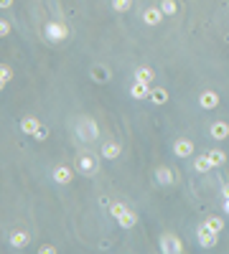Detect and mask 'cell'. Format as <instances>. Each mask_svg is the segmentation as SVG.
<instances>
[{"label":"cell","mask_w":229,"mask_h":254,"mask_svg":"<svg viewBox=\"0 0 229 254\" xmlns=\"http://www.w3.org/2000/svg\"><path fill=\"white\" fill-rule=\"evenodd\" d=\"M196 236H198V244L206 247V249H211V247H217V236H219V234H214L206 224H201V226L196 229Z\"/></svg>","instance_id":"1"},{"label":"cell","mask_w":229,"mask_h":254,"mask_svg":"<svg viewBox=\"0 0 229 254\" xmlns=\"http://www.w3.org/2000/svg\"><path fill=\"white\" fill-rule=\"evenodd\" d=\"M161 252H165V254H178V252H183L181 239H178L176 234H165V236L161 239Z\"/></svg>","instance_id":"2"},{"label":"cell","mask_w":229,"mask_h":254,"mask_svg":"<svg viewBox=\"0 0 229 254\" xmlns=\"http://www.w3.org/2000/svg\"><path fill=\"white\" fill-rule=\"evenodd\" d=\"M43 33L49 36L51 41H61V38H66V26L59 23V21H51V23L43 26Z\"/></svg>","instance_id":"3"},{"label":"cell","mask_w":229,"mask_h":254,"mask_svg":"<svg viewBox=\"0 0 229 254\" xmlns=\"http://www.w3.org/2000/svg\"><path fill=\"white\" fill-rule=\"evenodd\" d=\"M173 153H176V158H191L194 155V142L186 140V138H178L173 142Z\"/></svg>","instance_id":"4"},{"label":"cell","mask_w":229,"mask_h":254,"mask_svg":"<svg viewBox=\"0 0 229 254\" xmlns=\"http://www.w3.org/2000/svg\"><path fill=\"white\" fill-rule=\"evenodd\" d=\"M209 135H211L214 140H227V138H229V125L224 122V119H217V122H211Z\"/></svg>","instance_id":"5"},{"label":"cell","mask_w":229,"mask_h":254,"mask_svg":"<svg viewBox=\"0 0 229 254\" xmlns=\"http://www.w3.org/2000/svg\"><path fill=\"white\" fill-rule=\"evenodd\" d=\"M76 168H79L84 175H95L97 173V160L92 155H82L79 160H76Z\"/></svg>","instance_id":"6"},{"label":"cell","mask_w":229,"mask_h":254,"mask_svg":"<svg viewBox=\"0 0 229 254\" xmlns=\"http://www.w3.org/2000/svg\"><path fill=\"white\" fill-rule=\"evenodd\" d=\"M120 153H122V145H120L117 140H107V142L102 145V158H107V160L120 158Z\"/></svg>","instance_id":"7"},{"label":"cell","mask_w":229,"mask_h":254,"mask_svg":"<svg viewBox=\"0 0 229 254\" xmlns=\"http://www.w3.org/2000/svg\"><path fill=\"white\" fill-rule=\"evenodd\" d=\"M150 84H143V82H135L132 86H130V97L132 99H150Z\"/></svg>","instance_id":"8"},{"label":"cell","mask_w":229,"mask_h":254,"mask_svg":"<svg viewBox=\"0 0 229 254\" xmlns=\"http://www.w3.org/2000/svg\"><path fill=\"white\" fill-rule=\"evenodd\" d=\"M198 104H201L204 110H217L219 107V94L217 92H204L198 97Z\"/></svg>","instance_id":"9"},{"label":"cell","mask_w":229,"mask_h":254,"mask_svg":"<svg viewBox=\"0 0 229 254\" xmlns=\"http://www.w3.org/2000/svg\"><path fill=\"white\" fill-rule=\"evenodd\" d=\"M163 18H165V13H163L161 8H148V10L143 13V21H145L148 26H158Z\"/></svg>","instance_id":"10"},{"label":"cell","mask_w":229,"mask_h":254,"mask_svg":"<svg viewBox=\"0 0 229 254\" xmlns=\"http://www.w3.org/2000/svg\"><path fill=\"white\" fill-rule=\"evenodd\" d=\"M71 178H74V173H71V168L69 166H59L56 170H54V181L56 183H71Z\"/></svg>","instance_id":"11"},{"label":"cell","mask_w":229,"mask_h":254,"mask_svg":"<svg viewBox=\"0 0 229 254\" xmlns=\"http://www.w3.org/2000/svg\"><path fill=\"white\" fill-rule=\"evenodd\" d=\"M117 224H120L122 229H132L135 224H137V214H135V211H130V208H128V211H125V214H122V216L117 219Z\"/></svg>","instance_id":"12"},{"label":"cell","mask_w":229,"mask_h":254,"mask_svg":"<svg viewBox=\"0 0 229 254\" xmlns=\"http://www.w3.org/2000/svg\"><path fill=\"white\" fill-rule=\"evenodd\" d=\"M41 127V122H38V117H26L23 119V122H21V130L26 132V135H31V138H33V132Z\"/></svg>","instance_id":"13"},{"label":"cell","mask_w":229,"mask_h":254,"mask_svg":"<svg viewBox=\"0 0 229 254\" xmlns=\"http://www.w3.org/2000/svg\"><path fill=\"white\" fill-rule=\"evenodd\" d=\"M204 224H206V226H209L214 234H222V231H224V226H227V221H224V219H219V216H209Z\"/></svg>","instance_id":"14"},{"label":"cell","mask_w":229,"mask_h":254,"mask_svg":"<svg viewBox=\"0 0 229 254\" xmlns=\"http://www.w3.org/2000/svg\"><path fill=\"white\" fill-rule=\"evenodd\" d=\"M10 247H13V249L28 247V234H26V231H15V234L10 236Z\"/></svg>","instance_id":"15"},{"label":"cell","mask_w":229,"mask_h":254,"mask_svg":"<svg viewBox=\"0 0 229 254\" xmlns=\"http://www.w3.org/2000/svg\"><path fill=\"white\" fill-rule=\"evenodd\" d=\"M135 82L150 84V82H153V69H150V66H140V69L135 71Z\"/></svg>","instance_id":"16"},{"label":"cell","mask_w":229,"mask_h":254,"mask_svg":"<svg viewBox=\"0 0 229 254\" xmlns=\"http://www.w3.org/2000/svg\"><path fill=\"white\" fill-rule=\"evenodd\" d=\"M150 102H153V104H158V107H161V104H165V102H168V92H165L163 86L153 89V92H150Z\"/></svg>","instance_id":"17"},{"label":"cell","mask_w":229,"mask_h":254,"mask_svg":"<svg viewBox=\"0 0 229 254\" xmlns=\"http://www.w3.org/2000/svg\"><path fill=\"white\" fill-rule=\"evenodd\" d=\"M206 158L211 160L214 168H219V166H224V163H227V153H222V150H209Z\"/></svg>","instance_id":"18"},{"label":"cell","mask_w":229,"mask_h":254,"mask_svg":"<svg viewBox=\"0 0 229 254\" xmlns=\"http://www.w3.org/2000/svg\"><path fill=\"white\" fill-rule=\"evenodd\" d=\"M156 178H158V183H161V186H171V183H173V173L168 170V168H163V166L156 170Z\"/></svg>","instance_id":"19"},{"label":"cell","mask_w":229,"mask_h":254,"mask_svg":"<svg viewBox=\"0 0 229 254\" xmlns=\"http://www.w3.org/2000/svg\"><path fill=\"white\" fill-rule=\"evenodd\" d=\"M194 168H196L198 173H206V170H211L214 166H211V160H209L206 155H201V158H196V160H194Z\"/></svg>","instance_id":"20"},{"label":"cell","mask_w":229,"mask_h":254,"mask_svg":"<svg viewBox=\"0 0 229 254\" xmlns=\"http://www.w3.org/2000/svg\"><path fill=\"white\" fill-rule=\"evenodd\" d=\"M161 10L165 16H176V0H161Z\"/></svg>","instance_id":"21"},{"label":"cell","mask_w":229,"mask_h":254,"mask_svg":"<svg viewBox=\"0 0 229 254\" xmlns=\"http://www.w3.org/2000/svg\"><path fill=\"white\" fill-rule=\"evenodd\" d=\"M125 211H128V206H125V203H122V201H115V203L110 206V214H112L115 219H120V216H122V214H125Z\"/></svg>","instance_id":"22"},{"label":"cell","mask_w":229,"mask_h":254,"mask_svg":"<svg viewBox=\"0 0 229 254\" xmlns=\"http://www.w3.org/2000/svg\"><path fill=\"white\" fill-rule=\"evenodd\" d=\"M130 5H132V0H112V8H115L117 13H128Z\"/></svg>","instance_id":"23"},{"label":"cell","mask_w":229,"mask_h":254,"mask_svg":"<svg viewBox=\"0 0 229 254\" xmlns=\"http://www.w3.org/2000/svg\"><path fill=\"white\" fill-rule=\"evenodd\" d=\"M10 82V66H0V84H8Z\"/></svg>","instance_id":"24"},{"label":"cell","mask_w":229,"mask_h":254,"mask_svg":"<svg viewBox=\"0 0 229 254\" xmlns=\"http://www.w3.org/2000/svg\"><path fill=\"white\" fill-rule=\"evenodd\" d=\"M46 138H49V127H46V125H41V127L33 132V140H46Z\"/></svg>","instance_id":"25"},{"label":"cell","mask_w":229,"mask_h":254,"mask_svg":"<svg viewBox=\"0 0 229 254\" xmlns=\"http://www.w3.org/2000/svg\"><path fill=\"white\" fill-rule=\"evenodd\" d=\"M95 79H97V82H107V79H110V77H107V69L102 71V69L97 66V69H95Z\"/></svg>","instance_id":"26"},{"label":"cell","mask_w":229,"mask_h":254,"mask_svg":"<svg viewBox=\"0 0 229 254\" xmlns=\"http://www.w3.org/2000/svg\"><path fill=\"white\" fill-rule=\"evenodd\" d=\"M38 252H41V254H54V252H56V247H51V244H41V247H38Z\"/></svg>","instance_id":"27"},{"label":"cell","mask_w":229,"mask_h":254,"mask_svg":"<svg viewBox=\"0 0 229 254\" xmlns=\"http://www.w3.org/2000/svg\"><path fill=\"white\" fill-rule=\"evenodd\" d=\"M0 33H3V36L10 33V23H8V21H0Z\"/></svg>","instance_id":"28"},{"label":"cell","mask_w":229,"mask_h":254,"mask_svg":"<svg viewBox=\"0 0 229 254\" xmlns=\"http://www.w3.org/2000/svg\"><path fill=\"white\" fill-rule=\"evenodd\" d=\"M13 5V0H0V8H3V10H8Z\"/></svg>","instance_id":"29"},{"label":"cell","mask_w":229,"mask_h":254,"mask_svg":"<svg viewBox=\"0 0 229 254\" xmlns=\"http://www.w3.org/2000/svg\"><path fill=\"white\" fill-rule=\"evenodd\" d=\"M224 211L229 214V198H224Z\"/></svg>","instance_id":"30"},{"label":"cell","mask_w":229,"mask_h":254,"mask_svg":"<svg viewBox=\"0 0 229 254\" xmlns=\"http://www.w3.org/2000/svg\"><path fill=\"white\" fill-rule=\"evenodd\" d=\"M224 198H229V186H224Z\"/></svg>","instance_id":"31"}]
</instances>
